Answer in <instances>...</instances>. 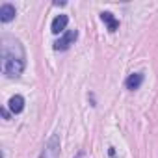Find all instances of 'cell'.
<instances>
[{"label": "cell", "instance_id": "6da1fadb", "mask_svg": "<svg viewBox=\"0 0 158 158\" xmlns=\"http://www.w3.org/2000/svg\"><path fill=\"white\" fill-rule=\"evenodd\" d=\"M0 58H2V73L10 78H19L24 71V48L19 39L4 35L0 41Z\"/></svg>", "mask_w": 158, "mask_h": 158}, {"label": "cell", "instance_id": "7a4b0ae2", "mask_svg": "<svg viewBox=\"0 0 158 158\" xmlns=\"http://www.w3.org/2000/svg\"><path fill=\"white\" fill-rule=\"evenodd\" d=\"M39 158H60V136L58 134H52L48 138Z\"/></svg>", "mask_w": 158, "mask_h": 158}, {"label": "cell", "instance_id": "3957f363", "mask_svg": "<svg viewBox=\"0 0 158 158\" xmlns=\"http://www.w3.org/2000/svg\"><path fill=\"white\" fill-rule=\"evenodd\" d=\"M78 37V32L76 30H67L56 43H54V50H67Z\"/></svg>", "mask_w": 158, "mask_h": 158}, {"label": "cell", "instance_id": "277c9868", "mask_svg": "<svg viewBox=\"0 0 158 158\" xmlns=\"http://www.w3.org/2000/svg\"><path fill=\"white\" fill-rule=\"evenodd\" d=\"M15 15H17L15 6H11V4H2V6H0V21H2V23L13 21Z\"/></svg>", "mask_w": 158, "mask_h": 158}, {"label": "cell", "instance_id": "5b68a950", "mask_svg": "<svg viewBox=\"0 0 158 158\" xmlns=\"http://www.w3.org/2000/svg\"><path fill=\"white\" fill-rule=\"evenodd\" d=\"M143 84V73H134V74H130L127 80H125V86H127V89H138L139 86Z\"/></svg>", "mask_w": 158, "mask_h": 158}, {"label": "cell", "instance_id": "8992f818", "mask_svg": "<svg viewBox=\"0 0 158 158\" xmlns=\"http://www.w3.org/2000/svg\"><path fill=\"white\" fill-rule=\"evenodd\" d=\"M67 23H69V17H67V15H58V17L52 21V24H50L52 34H60V32H63V30L67 28Z\"/></svg>", "mask_w": 158, "mask_h": 158}, {"label": "cell", "instance_id": "52a82bcc", "mask_svg": "<svg viewBox=\"0 0 158 158\" xmlns=\"http://www.w3.org/2000/svg\"><path fill=\"white\" fill-rule=\"evenodd\" d=\"M101 19H102V23H106L108 32H115V30L119 28V21H117L110 11H102V13H101Z\"/></svg>", "mask_w": 158, "mask_h": 158}, {"label": "cell", "instance_id": "ba28073f", "mask_svg": "<svg viewBox=\"0 0 158 158\" xmlns=\"http://www.w3.org/2000/svg\"><path fill=\"white\" fill-rule=\"evenodd\" d=\"M8 106H10V110H11L13 114H21V112L24 110V99H23L21 95H13V97L10 99V102H8Z\"/></svg>", "mask_w": 158, "mask_h": 158}, {"label": "cell", "instance_id": "9c48e42d", "mask_svg": "<svg viewBox=\"0 0 158 158\" xmlns=\"http://www.w3.org/2000/svg\"><path fill=\"white\" fill-rule=\"evenodd\" d=\"M2 115H4V119H10V114H8L6 108H2Z\"/></svg>", "mask_w": 158, "mask_h": 158}]
</instances>
